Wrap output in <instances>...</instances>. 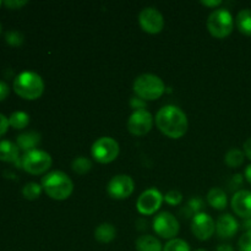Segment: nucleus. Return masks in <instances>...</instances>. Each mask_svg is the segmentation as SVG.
Masks as SVG:
<instances>
[{
  "mask_svg": "<svg viewBox=\"0 0 251 251\" xmlns=\"http://www.w3.org/2000/svg\"><path fill=\"white\" fill-rule=\"evenodd\" d=\"M153 229L157 234L164 239H174L179 233L180 226L176 216L171 212H161L153 220Z\"/></svg>",
  "mask_w": 251,
  "mask_h": 251,
  "instance_id": "nucleus-8",
  "label": "nucleus"
},
{
  "mask_svg": "<svg viewBox=\"0 0 251 251\" xmlns=\"http://www.w3.org/2000/svg\"><path fill=\"white\" fill-rule=\"evenodd\" d=\"M0 5H1V1H0Z\"/></svg>",
  "mask_w": 251,
  "mask_h": 251,
  "instance_id": "nucleus-43",
  "label": "nucleus"
},
{
  "mask_svg": "<svg viewBox=\"0 0 251 251\" xmlns=\"http://www.w3.org/2000/svg\"><path fill=\"white\" fill-rule=\"evenodd\" d=\"M139 22L142 29L149 33L156 34L163 29L164 19L163 15L156 7H145L139 15Z\"/></svg>",
  "mask_w": 251,
  "mask_h": 251,
  "instance_id": "nucleus-12",
  "label": "nucleus"
},
{
  "mask_svg": "<svg viewBox=\"0 0 251 251\" xmlns=\"http://www.w3.org/2000/svg\"><path fill=\"white\" fill-rule=\"evenodd\" d=\"M115 235H117V229L112 223H102L95 230V238L103 244H107V243L114 240Z\"/></svg>",
  "mask_w": 251,
  "mask_h": 251,
  "instance_id": "nucleus-19",
  "label": "nucleus"
},
{
  "mask_svg": "<svg viewBox=\"0 0 251 251\" xmlns=\"http://www.w3.org/2000/svg\"><path fill=\"white\" fill-rule=\"evenodd\" d=\"M207 202L216 210H223L227 207V194L220 188H213L207 194Z\"/></svg>",
  "mask_w": 251,
  "mask_h": 251,
  "instance_id": "nucleus-20",
  "label": "nucleus"
},
{
  "mask_svg": "<svg viewBox=\"0 0 251 251\" xmlns=\"http://www.w3.org/2000/svg\"><path fill=\"white\" fill-rule=\"evenodd\" d=\"M163 251H190V247L185 240L174 238L164 245Z\"/></svg>",
  "mask_w": 251,
  "mask_h": 251,
  "instance_id": "nucleus-26",
  "label": "nucleus"
},
{
  "mask_svg": "<svg viewBox=\"0 0 251 251\" xmlns=\"http://www.w3.org/2000/svg\"><path fill=\"white\" fill-rule=\"evenodd\" d=\"M42 188L49 198L54 200H65L73 194V180L64 172L54 171L42 178Z\"/></svg>",
  "mask_w": 251,
  "mask_h": 251,
  "instance_id": "nucleus-2",
  "label": "nucleus"
},
{
  "mask_svg": "<svg viewBox=\"0 0 251 251\" xmlns=\"http://www.w3.org/2000/svg\"><path fill=\"white\" fill-rule=\"evenodd\" d=\"M134 189L135 184L131 176L126 174H118L113 176L108 183L107 193L110 198L123 200V199L129 198L134 193Z\"/></svg>",
  "mask_w": 251,
  "mask_h": 251,
  "instance_id": "nucleus-9",
  "label": "nucleus"
},
{
  "mask_svg": "<svg viewBox=\"0 0 251 251\" xmlns=\"http://www.w3.org/2000/svg\"><path fill=\"white\" fill-rule=\"evenodd\" d=\"M93 158L100 163H110L119 154V144L109 136H103L96 140L91 149Z\"/></svg>",
  "mask_w": 251,
  "mask_h": 251,
  "instance_id": "nucleus-7",
  "label": "nucleus"
},
{
  "mask_svg": "<svg viewBox=\"0 0 251 251\" xmlns=\"http://www.w3.org/2000/svg\"><path fill=\"white\" fill-rule=\"evenodd\" d=\"M201 4L205 5V6H218V5L222 4L221 0H202Z\"/></svg>",
  "mask_w": 251,
  "mask_h": 251,
  "instance_id": "nucleus-37",
  "label": "nucleus"
},
{
  "mask_svg": "<svg viewBox=\"0 0 251 251\" xmlns=\"http://www.w3.org/2000/svg\"><path fill=\"white\" fill-rule=\"evenodd\" d=\"M196 251H207V250H205V249H199V250H196Z\"/></svg>",
  "mask_w": 251,
  "mask_h": 251,
  "instance_id": "nucleus-41",
  "label": "nucleus"
},
{
  "mask_svg": "<svg viewBox=\"0 0 251 251\" xmlns=\"http://www.w3.org/2000/svg\"><path fill=\"white\" fill-rule=\"evenodd\" d=\"M233 211L237 216L244 218H251V191L239 190L233 195L230 201Z\"/></svg>",
  "mask_w": 251,
  "mask_h": 251,
  "instance_id": "nucleus-14",
  "label": "nucleus"
},
{
  "mask_svg": "<svg viewBox=\"0 0 251 251\" xmlns=\"http://www.w3.org/2000/svg\"><path fill=\"white\" fill-rule=\"evenodd\" d=\"M243 228L247 229V232L251 230V218H247V220H244V222H243Z\"/></svg>",
  "mask_w": 251,
  "mask_h": 251,
  "instance_id": "nucleus-39",
  "label": "nucleus"
},
{
  "mask_svg": "<svg viewBox=\"0 0 251 251\" xmlns=\"http://www.w3.org/2000/svg\"><path fill=\"white\" fill-rule=\"evenodd\" d=\"M216 225L210 215L205 212L196 213L191 221V230L199 240H207L215 233Z\"/></svg>",
  "mask_w": 251,
  "mask_h": 251,
  "instance_id": "nucleus-13",
  "label": "nucleus"
},
{
  "mask_svg": "<svg viewBox=\"0 0 251 251\" xmlns=\"http://www.w3.org/2000/svg\"><path fill=\"white\" fill-rule=\"evenodd\" d=\"M244 156L245 153L240 151L239 149H230L226 153L225 162L227 166L232 167V168H238V167H240L244 163Z\"/></svg>",
  "mask_w": 251,
  "mask_h": 251,
  "instance_id": "nucleus-22",
  "label": "nucleus"
},
{
  "mask_svg": "<svg viewBox=\"0 0 251 251\" xmlns=\"http://www.w3.org/2000/svg\"><path fill=\"white\" fill-rule=\"evenodd\" d=\"M41 142V135L36 131H27L17 136V147L27 152L36 150L34 147Z\"/></svg>",
  "mask_w": 251,
  "mask_h": 251,
  "instance_id": "nucleus-16",
  "label": "nucleus"
},
{
  "mask_svg": "<svg viewBox=\"0 0 251 251\" xmlns=\"http://www.w3.org/2000/svg\"><path fill=\"white\" fill-rule=\"evenodd\" d=\"M26 4H27L26 0H6V1H4L5 6L9 7V9L11 10L20 9V7L25 6Z\"/></svg>",
  "mask_w": 251,
  "mask_h": 251,
  "instance_id": "nucleus-31",
  "label": "nucleus"
},
{
  "mask_svg": "<svg viewBox=\"0 0 251 251\" xmlns=\"http://www.w3.org/2000/svg\"><path fill=\"white\" fill-rule=\"evenodd\" d=\"M234 21L233 16L227 9H216L207 19V28L216 38H225L233 31Z\"/></svg>",
  "mask_w": 251,
  "mask_h": 251,
  "instance_id": "nucleus-5",
  "label": "nucleus"
},
{
  "mask_svg": "<svg viewBox=\"0 0 251 251\" xmlns=\"http://www.w3.org/2000/svg\"><path fill=\"white\" fill-rule=\"evenodd\" d=\"M130 105H131V108H134L135 110L145 109V108H146V100H144L140 97H132L131 100H130Z\"/></svg>",
  "mask_w": 251,
  "mask_h": 251,
  "instance_id": "nucleus-30",
  "label": "nucleus"
},
{
  "mask_svg": "<svg viewBox=\"0 0 251 251\" xmlns=\"http://www.w3.org/2000/svg\"><path fill=\"white\" fill-rule=\"evenodd\" d=\"M5 39H6V42L10 44V46L17 47V46H21V44L24 43L25 37L21 32L12 29V31L6 32V34H5Z\"/></svg>",
  "mask_w": 251,
  "mask_h": 251,
  "instance_id": "nucleus-27",
  "label": "nucleus"
},
{
  "mask_svg": "<svg viewBox=\"0 0 251 251\" xmlns=\"http://www.w3.org/2000/svg\"><path fill=\"white\" fill-rule=\"evenodd\" d=\"M10 93V88L4 81H0V102H2L4 100H6V97Z\"/></svg>",
  "mask_w": 251,
  "mask_h": 251,
  "instance_id": "nucleus-34",
  "label": "nucleus"
},
{
  "mask_svg": "<svg viewBox=\"0 0 251 251\" xmlns=\"http://www.w3.org/2000/svg\"><path fill=\"white\" fill-rule=\"evenodd\" d=\"M216 251H234V249H233L229 244H222L217 248Z\"/></svg>",
  "mask_w": 251,
  "mask_h": 251,
  "instance_id": "nucleus-38",
  "label": "nucleus"
},
{
  "mask_svg": "<svg viewBox=\"0 0 251 251\" xmlns=\"http://www.w3.org/2000/svg\"><path fill=\"white\" fill-rule=\"evenodd\" d=\"M0 33H1V24H0Z\"/></svg>",
  "mask_w": 251,
  "mask_h": 251,
  "instance_id": "nucleus-42",
  "label": "nucleus"
},
{
  "mask_svg": "<svg viewBox=\"0 0 251 251\" xmlns=\"http://www.w3.org/2000/svg\"><path fill=\"white\" fill-rule=\"evenodd\" d=\"M9 126H10L9 119H7L4 114H1V113H0V137H1L2 135L6 134Z\"/></svg>",
  "mask_w": 251,
  "mask_h": 251,
  "instance_id": "nucleus-33",
  "label": "nucleus"
},
{
  "mask_svg": "<svg viewBox=\"0 0 251 251\" xmlns=\"http://www.w3.org/2000/svg\"><path fill=\"white\" fill-rule=\"evenodd\" d=\"M137 251H162V244L156 237L150 234L141 235L135 243Z\"/></svg>",
  "mask_w": 251,
  "mask_h": 251,
  "instance_id": "nucleus-18",
  "label": "nucleus"
},
{
  "mask_svg": "<svg viewBox=\"0 0 251 251\" xmlns=\"http://www.w3.org/2000/svg\"><path fill=\"white\" fill-rule=\"evenodd\" d=\"M235 24L242 33L251 36V9L240 10L235 19Z\"/></svg>",
  "mask_w": 251,
  "mask_h": 251,
  "instance_id": "nucleus-21",
  "label": "nucleus"
},
{
  "mask_svg": "<svg viewBox=\"0 0 251 251\" xmlns=\"http://www.w3.org/2000/svg\"><path fill=\"white\" fill-rule=\"evenodd\" d=\"M239 251H251V230L245 232L238 242Z\"/></svg>",
  "mask_w": 251,
  "mask_h": 251,
  "instance_id": "nucleus-29",
  "label": "nucleus"
},
{
  "mask_svg": "<svg viewBox=\"0 0 251 251\" xmlns=\"http://www.w3.org/2000/svg\"><path fill=\"white\" fill-rule=\"evenodd\" d=\"M156 125L166 136L180 139L188 131V117L176 105H164L157 112Z\"/></svg>",
  "mask_w": 251,
  "mask_h": 251,
  "instance_id": "nucleus-1",
  "label": "nucleus"
},
{
  "mask_svg": "<svg viewBox=\"0 0 251 251\" xmlns=\"http://www.w3.org/2000/svg\"><path fill=\"white\" fill-rule=\"evenodd\" d=\"M14 91L24 100H33L43 95L44 82L38 74L24 71L14 80Z\"/></svg>",
  "mask_w": 251,
  "mask_h": 251,
  "instance_id": "nucleus-3",
  "label": "nucleus"
},
{
  "mask_svg": "<svg viewBox=\"0 0 251 251\" xmlns=\"http://www.w3.org/2000/svg\"><path fill=\"white\" fill-rule=\"evenodd\" d=\"M29 115L25 112H14L9 118V124L14 129L21 130L28 125Z\"/></svg>",
  "mask_w": 251,
  "mask_h": 251,
  "instance_id": "nucleus-23",
  "label": "nucleus"
},
{
  "mask_svg": "<svg viewBox=\"0 0 251 251\" xmlns=\"http://www.w3.org/2000/svg\"><path fill=\"white\" fill-rule=\"evenodd\" d=\"M188 206L191 211H195V212L199 213V211L202 208V200L199 198H193L190 199V201H189Z\"/></svg>",
  "mask_w": 251,
  "mask_h": 251,
  "instance_id": "nucleus-32",
  "label": "nucleus"
},
{
  "mask_svg": "<svg viewBox=\"0 0 251 251\" xmlns=\"http://www.w3.org/2000/svg\"><path fill=\"white\" fill-rule=\"evenodd\" d=\"M42 190H43L42 185L32 181V183H27L24 186V189H22V195L27 200H36V199H38L41 196Z\"/></svg>",
  "mask_w": 251,
  "mask_h": 251,
  "instance_id": "nucleus-25",
  "label": "nucleus"
},
{
  "mask_svg": "<svg viewBox=\"0 0 251 251\" xmlns=\"http://www.w3.org/2000/svg\"><path fill=\"white\" fill-rule=\"evenodd\" d=\"M19 147L14 142L2 140L0 141V161L12 163L19 159Z\"/></svg>",
  "mask_w": 251,
  "mask_h": 251,
  "instance_id": "nucleus-17",
  "label": "nucleus"
},
{
  "mask_svg": "<svg viewBox=\"0 0 251 251\" xmlns=\"http://www.w3.org/2000/svg\"><path fill=\"white\" fill-rule=\"evenodd\" d=\"M164 200H166V202H168L169 205L176 206V205H179L181 201H183V195H181L180 191L171 190L166 194V196H164Z\"/></svg>",
  "mask_w": 251,
  "mask_h": 251,
  "instance_id": "nucleus-28",
  "label": "nucleus"
},
{
  "mask_svg": "<svg viewBox=\"0 0 251 251\" xmlns=\"http://www.w3.org/2000/svg\"><path fill=\"white\" fill-rule=\"evenodd\" d=\"M134 91L137 97L144 100H158L166 91L161 77L153 74H142L134 81Z\"/></svg>",
  "mask_w": 251,
  "mask_h": 251,
  "instance_id": "nucleus-4",
  "label": "nucleus"
},
{
  "mask_svg": "<svg viewBox=\"0 0 251 251\" xmlns=\"http://www.w3.org/2000/svg\"><path fill=\"white\" fill-rule=\"evenodd\" d=\"M242 181H243V178H242V176H240V174H235V176H233V179H232V184H230V188H234V189H237L238 186L240 185V184H242Z\"/></svg>",
  "mask_w": 251,
  "mask_h": 251,
  "instance_id": "nucleus-35",
  "label": "nucleus"
},
{
  "mask_svg": "<svg viewBox=\"0 0 251 251\" xmlns=\"http://www.w3.org/2000/svg\"><path fill=\"white\" fill-rule=\"evenodd\" d=\"M163 195L161 194V191L157 190V189L151 188L145 190L141 195L139 196L136 202L137 211H139L141 215L150 216L153 215L159 207H161L162 202H163Z\"/></svg>",
  "mask_w": 251,
  "mask_h": 251,
  "instance_id": "nucleus-11",
  "label": "nucleus"
},
{
  "mask_svg": "<svg viewBox=\"0 0 251 251\" xmlns=\"http://www.w3.org/2000/svg\"><path fill=\"white\" fill-rule=\"evenodd\" d=\"M244 153L248 158L251 159V137L244 142Z\"/></svg>",
  "mask_w": 251,
  "mask_h": 251,
  "instance_id": "nucleus-36",
  "label": "nucleus"
},
{
  "mask_svg": "<svg viewBox=\"0 0 251 251\" xmlns=\"http://www.w3.org/2000/svg\"><path fill=\"white\" fill-rule=\"evenodd\" d=\"M238 229H239L238 221L229 213L221 215L216 222V232H217L218 237L223 238V239L233 238L237 234Z\"/></svg>",
  "mask_w": 251,
  "mask_h": 251,
  "instance_id": "nucleus-15",
  "label": "nucleus"
},
{
  "mask_svg": "<svg viewBox=\"0 0 251 251\" xmlns=\"http://www.w3.org/2000/svg\"><path fill=\"white\" fill-rule=\"evenodd\" d=\"M245 178H247V180L251 184V164H249V166L245 168Z\"/></svg>",
  "mask_w": 251,
  "mask_h": 251,
  "instance_id": "nucleus-40",
  "label": "nucleus"
},
{
  "mask_svg": "<svg viewBox=\"0 0 251 251\" xmlns=\"http://www.w3.org/2000/svg\"><path fill=\"white\" fill-rule=\"evenodd\" d=\"M71 167H73V171L75 173L82 176V174H86L87 172L91 171V168H92V162L87 157L80 156L74 159L73 163H71Z\"/></svg>",
  "mask_w": 251,
  "mask_h": 251,
  "instance_id": "nucleus-24",
  "label": "nucleus"
},
{
  "mask_svg": "<svg viewBox=\"0 0 251 251\" xmlns=\"http://www.w3.org/2000/svg\"><path fill=\"white\" fill-rule=\"evenodd\" d=\"M153 125V117L146 109L134 110L127 120V130L135 136H144Z\"/></svg>",
  "mask_w": 251,
  "mask_h": 251,
  "instance_id": "nucleus-10",
  "label": "nucleus"
},
{
  "mask_svg": "<svg viewBox=\"0 0 251 251\" xmlns=\"http://www.w3.org/2000/svg\"><path fill=\"white\" fill-rule=\"evenodd\" d=\"M51 157L48 152L42 150H33L29 151L22 157V167L29 174H43L51 167Z\"/></svg>",
  "mask_w": 251,
  "mask_h": 251,
  "instance_id": "nucleus-6",
  "label": "nucleus"
}]
</instances>
